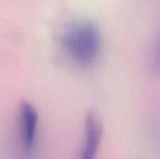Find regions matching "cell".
Wrapping results in <instances>:
<instances>
[{"instance_id":"cell-3","label":"cell","mask_w":160,"mask_h":159,"mask_svg":"<svg viewBox=\"0 0 160 159\" xmlns=\"http://www.w3.org/2000/svg\"><path fill=\"white\" fill-rule=\"evenodd\" d=\"M102 135L101 126L95 114L89 113L85 118L84 141L80 159H96Z\"/></svg>"},{"instance_id":"cell-4","label":"cell","mask_w":160,"mask_h":159,"mask_svg":"<svg viewBox=\"0 0 160 159\" xmlns=\"http://www.w3.org/2000/svg\"><path fill=\"white\" fill-rule=\"evenodd\" d=\"M152 67L157 72L160 73V34L157 39L152 57Z\"/></svg>"},{"instance_id":"cell-1","label":"cell","mask_w":160,"mask_h":159,"mask_svg":"<svg viewBox=\"0 0 160 159\" xmlns=\"http://www.w3.org/2000/svg\"><path fill=\"white\" fill-rule=\"evenodd\" d=\"M61 45L67 55L80 67L93 65L101 50L98 28L90 22H76L69 24L62 34Z\"/></svg>"},{"instance_id":"cell-2","label":"cell","mask_w":160,"mask_h":159,"mask_svg":"<svg viewBox=\"0 0 160 159\" xmlns=\"http://www.w3.org/2000/svg\"><path fill=\"white\" fill-rule=\"evenodd\" d=\"M38 112L28 102H23L20 108L19 123L22 144L24 153L30 154L34 148L38 127Z\"/></svg>"}]
</instances>
